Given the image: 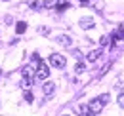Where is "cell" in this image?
I'll list each match as a JSON object with an SVG mask.
<instances>
[{"label":"cell","mask_w":124,"mask_h":116,"mask_svg":"<svg viewBox=\"0 0 124 116\" xmlns=\"http://www.w3.org/2000/svg\"><path fill=\"white\" fill-rule=\"evenodd\" d=\"M116 103H118V107H120V109H124V93H120V95H118Z\"/></svg>","instance_id":"cell-14"},{"label":"cell","mask_w":124,"mask_h":116,"mask_svg":"<svg viewBox=\"0 0 124 116\" xmlns=\"http://www.w3.org/2000/svg\"><path fill=\"white\" fill-rule=\"evenodd\" d=\"M25 101H27V103H32V93L29 91V89L25 91Z\"/></svg>","instance_id":"cell-15"},{"label":"cell","mask_w":124,"mask_h":116,"mask_svg":"<svg viewBox=\"0 0 124 116\" xmlns=\"http://www.w3.org/2000/svg\"><path fill=\"white\" fill-rule=\"evenodd\" d=\"M50 65L55 67V69H63V67L67 65V59H65V55H61V53H52V55H50Z\"/></svg>","instance_id":"cell-2"},{"label":"cell","mask_w":124,"mask_h":116,"mask_svg":"<svg viewBox=\"0 0 124 116\" xmlns=\"http://www.w3.org/2000/svg\"><path fill=\"white\" fill-rule=\"evenodd\" d=\"M80 27H82V29H92L93 27V19L92 17H82V19H80Z\"/></svg>","instance_id":"cell-6"},{"label":"cell","mask_w":124,"mask_h":116,"mask_svg":"<svg viewBox=\"0 0 124 116\" xmlns=\"http://www.w3.org/2000/svg\"><path fill=\"white\" fill-rule=\"evenodd\" d=\"M0 74H2V69H0Z\"/></svg>","instance_id":"cell-20"},{"label":"cell","mask_w":124,"mask_h":116,"mask_svg":"<svg viewBox=\"0 0 124 116\" xmlns=\"http://www.w3.org/2000/svg\"><path fill=\"white\" fill-rule=\"evenodd\" d=\"M63 116H69V114H63Z\"/></svg>","instance_id":"cell-21"},{"label":"cell","mask_w":124,"mask_h":116,"mask_svg":"<svg viewBox=\"0 0 124 116\" xmlns=\"http://www.w3.org/2000/svg\"><path fill=\"white\" fill-rule=\"evenodd\" d=\"M57 44H61L65 48H71V46H73V38L67 36V34H61V36H57Z\"/></svg>","instance_id":"cell-5"},{"label":"cell","mask_w":124,"mask_h":116,"mask_svg":"<svg viewBox=\"0 0 124 116\" xmlns=\"http://www.w3.org/2000/svg\"><path fill=\"white\" fill-rule=\"evenodd\" d=\"M4 2H8V0H4Z\"/></svg>","instance_id":"cell-22"},{"label":"cell","mask_w":124,"mask_h":116,"mask_svg":"<svg viewBox=\"0 0 124 116\" xmlns=\"http://www.w3.org/2000/svg\"><path fill=\"white\" fill-rule=\"evenodd\" d=\"M32 74H36L32 71L31 65H27V67H23V78H32Z\"/></svg>","instance_id":"cell-9"},{"label":"cell","mask_w":124,"mask_h":116,"mask_svg":"<svg viewBox=\"0 0 124 116\" xmlns=\"http://www.w3.org/2000/svg\"><path fill=\"white\" fill-rule=\"evenodd\" d=\"M54 89H55V84H54V82H46V84L42 86L44 95H52V93H54Z\"/></svg>","instance_id":"cell-8"},{"label":"cell","mask_w":124,"mask_h":116,"mask_svg":"<svg viewBox=\"0 0 124 116\" xmlns=\"http://www.w3.org/2000/svg\"><path fill=\"white\" fill-rule=\"evenodd\" d=\"M25 30H27V23H25V21H19V23L16 25V32L17 34H23Z\"/></svg>","instance_id":"cell-10"},{"label":"cell","mask_w":124,"mask_h":116,"mask_svg":"<svg viewBox=\"0 0 124 116\" xmlns=\"http://www.w3.org/2000/svg\"><path fill=\"white\" fill-rule=\"evenodd\" d=\"M38 80H46L48 76H50V69H48V65L44 61H40L38 63V69H36V74H34Z\"/></svg>","instance_id":"cell-3"},{"label":"cell","mask_w":124,"mask_h":116,"mask_svg":"<svg viewBox=\"0 0 124 116\" xmlns=\"http://www.w3.org/2000/svg\"><path fill=\"white\" fill-rule=\"evenodd\" d=\"M29 6H31L32 10H38V8H40V4H38L36 0H31V2H29Z\"/></svg>","instance_id":"cell-16"},{"label":"cell","mask_w":124,"mask_h":116,"mask_svg":"<svg viewBox=\"0 0 124 116\" xmlns=\"http://www.w3.org/2000/svg\"><path fill=\"white\" fill-rule=\"evenodd\" d=\"M55 8H57V12H65V10L69 8V2H61V4H57Z\"/></svg>","instance_id":"cell-13"},{"label":"cell","mask_w":124,"mask_h":116,"mask_svg":"<svg viewBox=\"0 0 124 116\" xmlns=\"http://www.w3.org/2000/svg\"><path fill=\"white\" fill-rule=\"evenodd\" d=\"M99 42H101V46H107V44H109V36H101Z\"/></svg>","instance_id":"cell-17"},{"label":"cell","mask_w":124,"mask_h":116,"mask_svg":"<svg viewBox=\"0 0 124 116\" xmlns=\"http://www.w3.org/2000/svg\"><path fill=\"white\" fill-rule=\"evenodd\" d=\"M57 2H59V0H44V6H46V8H55Z\"/></svg>","instance_id":"cell-11"},{"label":"cell","mask_w":124,"mask_h":116,"mask_svg":"<svg viewBox=\"0 0 124 116\" xmlns=\"http://www.w3.org/2000/svg\"><path fill=\"white\" fill-rule=\"evenodd\" d=\"M99 57H101V50H92V51L88 53V61H90V63H95Z\"/></svg>","instance_id":"cell-7"},{"label":"cell","mask_w":124,"mask_h":116,"mask_svg":"<svg viewBox=\"0 0 124 116\" xmlns=\"http://www.w3.org/2000/svg\"><path fill=\"white\" fill-rule=\"evenodd\" d=\"M75 71H77L78 74H82L84 71H86V67H84V63H80V61H78V63H77V67H75Z\"/></svg>","instance_id":"cell-12"},{"label":"cell","mask_w":124,"mask_h":116,"mask_svg":"<svg viewBox=\"0 0 124 116\" xmlns=\"http://www.w3.org/2000/svg\"><path fill=\"white\" fill-rule=\"evenodd\" d=\"M109 67H111V63H107V65H105V67H103V71H101V72H99V76H103V74L107 72V71H109Z\"/></svg>","instance_id":"cell-18"},{"label":"cell","mask_w":124,"mask_h":116,"mask_svg":"<svg viewBox=\"0 0 124 116\" xmlns=\"http://www.w3.org/2000/svg\"><path fill=\"white\" fill-rule=\"evenodd\" d=\"M107 101H109V93H103L101 97H95L93 101H90V105H88V116L99 114L103 110V107L107 105Z\"/></svg>","instance_id":"cell-1"},{"label":"cell","mask_w":124,"mask_h":116,"mask_svg":"<svg viewBox=\"0 0 124 116\" xmlns=\"http://www.w3.org/2000/svg\"><path fill=\"white\" fill-rule=\"evenodd\" d=\"M80 2H82V4H88V2H90V0H80Z\"/></svg>","instance_id":"cell-19"},{"label":"cell","mask_w":124,"mask_h":116,"mask_svg":"<svg viewBox=\"0 0 124 116\" xmlns=\"http://www.w3.org/2000/svg\"><path fill=\"white\" fill-rule=\"evenodd\" d=\"M116 40H124V27H116V30H113V34H111V48H115Z\"/></svg>","instance_id":"cell-4"}]
</instances>
